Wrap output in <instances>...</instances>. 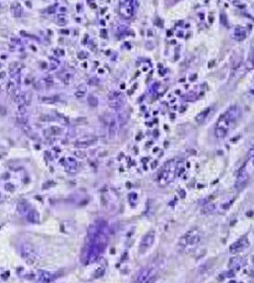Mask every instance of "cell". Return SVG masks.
<instances>
[{"instance_id": "6da1fadb", "label": "cell", "mask_w": 254, "mask_h": 283, "mask_svg": "<svg viewBox=\"0 0 254 283\" xmlns=\"http://www.w3.org/2000/svg\"><path fill=\"white\" fill-rule=\"evenodd\" d=\"M241 116L240 109L238 107H231L218 119L215 127V134L217 138L222 139L228 134L229 130L234 128Z\"/></svg>"}, {"instance_id": "7a4b0ae2", "label": "cell", "mask_w": 254, "mask_h": 283, "mask_svg": "<svg viewBox=\"0 0 254 283\" xmlns=\"http://www.w3.org/2000/svg\"><path fill=\"white\" fill-rule=\"evenodd\" d=\"M201 240V233L196 228L187 231L180 238L179 245L184 252H191L196 248Z\"/></svg>"}, {"instance_id": "3957f363", "label": "cell", "mask_w": 254, "mask_h": 283, "mask_svg": "<svg viewBox=\"0 0 254 283\" xmlns=\"http://www.w3.org/2000/svg\"><path fill=\"white\" fill-rule=\"evenodd\" d=\"M177 168V164L174 159H171L165 164L161 172L158 175L157 181L159 185L160 186H166L172 183L176 177Z\"/></svg>"}, {"instance_id": "277c9868", "label": "cell", "mask_w": 254, "mask_h": 283, "mask_svg": "<svg viewBox=\"0 0 254 283\" xmlns=\"http://www.w3.org/2000/svg\"><path fill=\"white\" fill-rule=\"evenodd\" d=\"M155 240V233L153 231H150L144 235L141 244H140V252L144 253L153 246Z\"/></svg>"}, {"instance_id": "5b68a950", "label": "cell", "mask_w": 254, "mask_h": 283, "mask_svg": "<svg viewBox=\"0 0 254 283\" xmlns=\"http://www.w3.org/2000/svg\"><path fill=\"white\" fill-rule=\"evenodd\" d=\"M250 245V243L246 238H242L234 243L230 246V251L231 253H238L243 251Z\"/></svg>"}, {"instance_id": "8992f818", "label": "cell", "mask_w": 254, "mask_h": 283, "mask_svg": "<svg viewBox=\"0 0 254 283\" xmlns=\"http://www.w3.org/2000/svg\"><path fill=\"white\" fill-rule=\"evenodd\" d=\"M152 269H143L137 274V282H150V279L153 276Z\"/></svg>"}, {"instance_id": "52a82bcc", "label": "cell", "mask_w": 254, "mask_h": 283, "mask_svg": "<svg viewBox=\"0 0 254 283\" xmlns=\"http://www.w3.org/2000/svg\"><path fill=\"white\" fill-rule=\"evenodd\" d=\"M134 0H124L121 7V13L125 17L130 18L134 12Z\"/></svg>"}, {"instance_id": "ba28073f", "label": "cell", "mask_w": 254, "mask_h": 283, "mask_svg": "<svg viewBox=\"0 0 254 283\" xmlns=\"http://www.w3.org/2000/svg\"><path fill=\"white\" fill-rule=\"evenodd\" d=\"M245 166V165H244ZM248 179H249V173L246 170V166L240 171L239 175L237 176V182H236V187L238 189L243 188L247 184Z\"/></svg>"}, {"instance_id": "9c48e42d", "label": "cell", "mask_w": 254, "mask_h": 283, "mask_svg": "<svg viewBox=\"0 0 254 283\" xmlns=\"http://www.w3.org/2000/svg\"><path fill=\"white\" fill-rule=\"evenodd\" d=\"M121 94H119V96H117V94H115V96L110 97V101H109V105L111 108L114 109H118L122 106L123 104V101L121 97Z\"/></svg>"}, {"instance_id": "30bf717a", "label": "cell", "mask_w": 254, "mask_h": 283, "mask_svg": "<svg viewBox=\"0 0 254 283\" xmlns=\"http://www.w3.org/2000/svg\"><path fill=\"white\" fill-rule=\"evenodd\" d=\"M209 112H210V109H209V108L204 109V111H202L201 113H199L197 116H196V121L198 123V124H201V123H202V122H204V120L206 119L208 115Z\"/></svg>"}, {"instance_id": "8fae6325", "label": "cell", "mask_w": 254, "mask_h": 283, "mask_svg": "<svg viewBox=\"0 0 254 283\" xmlns=\"http://www.w3.org/2000/svg\"><path fill=\"white\" fill-rule=\"evenodd\" d=\"M116 129H117V124H116V121L115 120H113L110 123V128H109V134H110V137H113L115 135L116 133Z\"/></svg>"}, {"instance_id": "7c38bea8", "label": "cell", "mask_w": 254, "mask_h": 283, "mask_svg": "<svg viewBox=\"0 0 254 283\" xmlns=\"http://www.w3.org/2000/svg\"><path fill=\"white\" fill-rule=\"evenodd\" d=\"M87 101H88V103H89V105H90V106L96 107L98 105V99H97V98L95 97V96H89V97H88V98H87Z\"/></svg>"}, {"instance_id": "4fadbf2b", "label": "cell", "mask_w": 254, "mask_h": 283, "mask_svg": "<svg viewBox=\"0 0 254 283\" xmlns=\"http://www.w3.org/2000/svg\"><path fill=\"white\" fill-rule=\"evenodd\" d=\"M58 96H46L42 98V102L45 103H54L58 100Z\"/></svg>"}, {"instance_id": "5bb4252c", "label": "cell", "mask_w": 254, "mask_h": 283, "mask_svg": "<svg viewBox=\"0 0 254 283\" xmlns=\"http://www.w3.org/2000/svg\"><path fill=\"white\" fill-rule=\"evenodd\" d=\"M234 36L235 39H237V41H241V40L244 39V37H246V33L242 29H239V32L238 33L235 31Z\"/></svg>"}, {"instance_id": "9a60e30c", "label": "cell", "mask_w": 254, "mask_h": 283, "mask_svg": "<svg viewBox=\"0 0 254 283\" xmlns=\"http://www.w3.org/2000/svg\"><path fill=\"white\" fill-rule=\"evenodd\" d=\"M15 88L13 83H9V84H8V86H7V91H8V93L12 96V94L13 93V92L15 91Z\"/></svg>"}, {"instance_id": "2e32d148", "label": "cell", "mask_w": 254, "mask_h": 283, "mask_svg": "<svg viewBox=\"0 0 254 283\" xmlns=\"http://www.w3.org/2000/svg\"><path fill=\"white\" fill-rule=\"evenodd\" d=\"M75 95H76V97H83L85 95V92H83L82 90H79L78 92H76Z\"/></svg>"}, {"instance_id": "e0dca14e", "label": "cell", "mask_w": 254, "mask_h": 283, "mask_svg": "<svg viewBox=\"0 0 254 283\" xmlns=\"http://www.w3.org/2000/svg\"><path fill=\"white\" fill-rule=\"evenodd\" d=\"M52 129L53 130H54V134H59L60 132V130L58 128H55V127H54V128H52Z\"/></svg>"}]
</instances>
